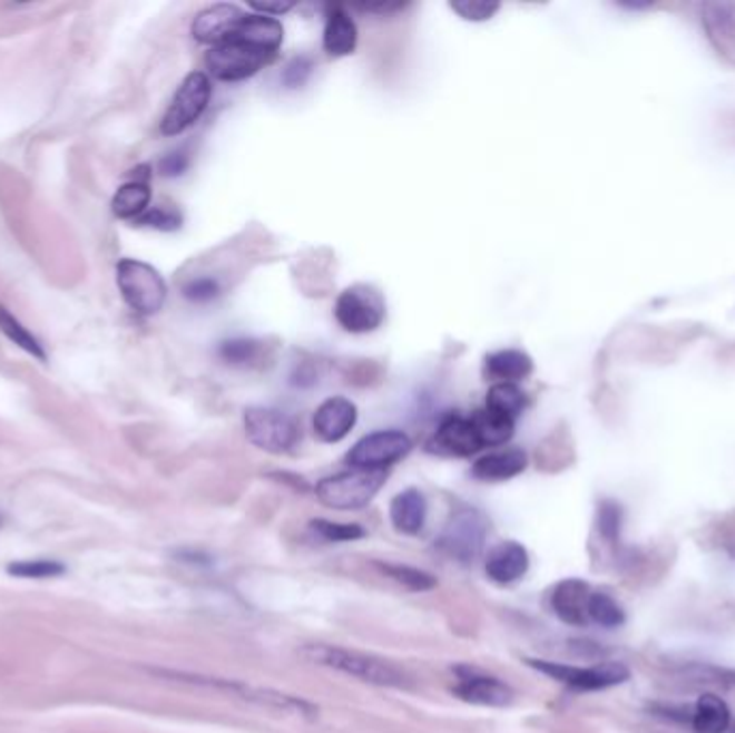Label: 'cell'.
Returning a JSON list of instances; mask_svg holds the SVG:
<instances>
[{"mask_svg": "<svg viewBox=\"0 0 735 733\" xmlns=\"http://www.w3.org/2000/svg\"><path fill=\"white\" fill-rule=\"evenodd\" d=\"M304 656L316 665L353 675L367 684L392 686V688L409 686V675L400 672L399 667H394L388 661L366 656L360 652H349V649L334 647V645H306Z\"/></svg>", "mask_w": 735, "mask_h": 733, "instance_id": "6da1fadb", "label": "cell"}, {"mask_svg": "<svg viewBox=\"0 0 735 733\" xmlns=\"http://www.w3.org/2000/svg\"><path fill=\"white\" fill-rule=\"evenodd\" d=\"M117 284L125 304L143 316H154L166 304L168 286L149 263L122 258L117 265Z\"/></svg>", "mask_w": 735, "mask_h": 733, "instance_id": "7a4b0ae2", "label": "cell"}, {"mask_svg": "<svg viewBox=\"0 0 735 733\" xmlns=\"http://www.w3.org/2000/svg\"><path fill=\"white\" fill-rule=\"evenodd\" d=\"M388 480V471L351 469L316 485V497L334 510H360L367 506Z\"/></svg>", "mask_w": 735, "mask_h": 733, "instance_id": "3957f363", "label": "cell"}, {"mask_svg": "<svg viewBox=\"0 0 735 733\" xmlns=\"http://www.w3.org/2000/svg\"><path fill=\"white\" fill-rule=\"evenodd\" d=\"M245 434L252 446L272 455H286L300 441L297 422L277 409L249 407L244 413Z\"/></svg>", "mask_w": 735, "mask_h": 733, "instance_id": "277c9868", "label": "cell"}, {"mask_svg": "<svg viewBox=\"0 0 735 733\" xmlns=\"http://www.w3.org/2000/svg\"><path fill=\"white\" fill-rule=\"evenodd\" d=\"M334 316L344 332L370 334L385 321V300L374 286L353 284L337 295Z\"/></svg>", "mask_w": 735, "mask_h": 733, "instance_id": "5b68a950", "label": "cell"}, {"mask_svg": "<svg viewBox=\"0 0 735 733\" xmlns=\"http://www.w3.org/2000/svg\"><path fill=\"white\" fill-rule=\"evenodd\" d=\"M212 80L205 71H192L185 76L182 87L175 92L164 119L159 123V131L164 136H179L187 127L203 117L212 99Z\"/></svg>", "mask_w": 735, "mask_h": 733, "instance_id": "8992f818", "label": "cell"}, {"mask_svg": "<svg viewBox=\"0 0 735 733\" xmlns=\"http://www.w3.org/2000/svg\"><path fill=\"white\" fill-rule=\"evenodd\" d=\"M413 443L402 430H376L362 437L346 455L351 469L385 471L411 452Z\"/></svg>", "mask_w": 735, "mask_h": 733, "instance_id": "52a82bcc", "label": "cell"}, {"mask_svg": "<svg viewBox=\"0 0 735 733\" xmlns=\"http://www.w3.org/2000/svg\"><path fill=\"white\" fill-rule=\"evenodd\" d=\"M274 55H265L261 50H254L242 41L228 39L224 43H217L209 48L205 55V65L209 74L222 80V82H242L245 78H252L258 74L265 65L274 61Z\"/></svg>", "mask_w": 735, "mask_h": 733, "instance_id": "ba28073f", "label": "cell"}, {"mask_svg": "<svg viewBox=\"0 0 735 733\" xmlns=\"http://www.w3.org/2000/svg\"><path fill=\"white\" fill-rule=\"evenodd\" d=\"M529 665L572 688H579V691L611 688V686H619V684L628 682V677H630L626 665L612 663V661L596 665V667H570V665H559V663H549V661H529Z\"/></svg>", "mask_w": 735, "mask_h": 733, "instance_id": "9c48e42d", "label": "cell"}, {"mask_svg": "<svg viewBox=\"0 0 735 733\" xmlns=\"http://www.w3.org/2000/svg\"><path fill=\"white\" fill-rule=\"evenodd\" d=\"M429 450L443 457L464 459L478 455L482 450V441L473 428L471 418L452 413L441 420L434 437L429 441Z\"/></svg>", "mask_w": 735, "mask_h": 733, "instance_id": "30bf717a", "label": "cell"}, {"mask_svg": "<svg viewBox=\"0 0 735 733\" xmlns=\"http://www.w3.org/2000/svg\"><path fill=\"white\" fill-rule=\"evenodd\" d=\"M244 16V11L237 4L215 2L212 7L203 9L200 13H196V18L192 22V37L198 43H207L214 48L217 43H224L233 37V32L239 27Z\"/></svg>", "mask_w": 735, "mask_h": 733, "instance_id": "8fae6325", "label": "cell"}, {"mask_svg": "<svg viewBox=\"0 0 735 733\" xmlns=\"http://www.w3.org/2000/svg\"><path fill=\"white\" fill-rule=\"evenodd\" d=\"M357 424V407L344 397L323 400L314 413L312 427L321 441L337 443Z\"/></svg>", "mask_w": 735, "mask_h": 733, "instance_id": "7c38bea8", "label": "cell"}, {"mask_svg": "<svg viewBox=\"0 0 735 733\" xmlns=\"http://www.w3.org/2000/svg\"><path fill=\"white\" fill-rule=\"evenodd\" d=\"M484 534L487 520L482 519V515L476 510H462L450 520L443 536V547L460 559H471L482 549Z\"/></svg>", "mask_w": 735, "mask_h": 733, "instance_id": "4fadbf2b", "label": "cell"}, {"mask_svg": "<svg viewBox=\"0 0 735 733\" xmlns=\"http://www.w3.org/2000/svg\"><path fill=\"white\" fill-rule=\"evenodd\" d=\"M459 684L454 693L460 700L478 705H490V707H503L512 703V688L503 684L499 677L482 675L476 672H459Z\"/></svg>", "mask_w": 735, "mask_h": 733, "instance_id": "5bb4252c", "label": "cell"}, {"mask_svg": "<svg viewBox=\"0 0 735 733\" xmlns=\"http://www.w3.org/2000/svg\"><path fill=\"white\" fill-rule=\"evenodd\" d=\"M231 39L276 57L277 50L284 41V29L277 18L263 16V13H245L244 20L239 22V27L235 29Z\"/></svg>", "mask_w": 735, "mask_h": 733, "instance_id": "9a60e30c", "label": "cell"}, {"mask_svg": "<svg viewBox=\"0 0 735 733\" xmlns=\"http://www.w3.org/2000/svg\"><path fill=\"white\" fill-rule=\"evenodd\" d=\"M591 587L581 579L561 580L551 596L552 612L559 615L566 624L585 626L589 622L587 607H589Z\"/></svg>", "mask_w": 735, "mask_h": 733, "instance_id": "2e32d148", "label": "cell"}, {"mask_svg": "<svg viewBox=\"0 0 735 733\" xmlns=\"http://www.w3.org/2000/svg\"><path fill=\"white\" fill-rule=\"evenodd\" d=\"M323 48L330 57H349L357 48V27L344 7H330L323 31Z\"/></svg>", "mask_w": 735, "mask_h": 733, "instance_id": "e0dca14e", "label": "cell"}, {"mask_svg": "<svg viewBox=\"0 0 735 733\" xmlns=\"http://www.w3.org/2000/svg\"><path fill=\"white\" fill-rule=\"evenodd\" d=\"M533 372V360L521 349H501L484 358V377L492 383H519Z\"/></svg>", "mask_w": 735, "mask_h": 733, "instance_id": "ac0fdd59", "label": "cell"}, {"mask_svg": "<svg viewBox=\"0 0 735 733\" xmlns=\"http://www.w3.org/2000/svg\"><path fill=\"white\" fill-rule=\"evenodd\" d=\"M529 570V553L519 543H501L490 550L487 575L497 583H514Z\"/></svg>", "mask_w": 735, "mask_h": 733, "instance_id": "d6986e66", "label": "cell"}, {"mask_svg": "<svg viewBox=\"0 0 735 733\" xmlns=\"http://www.w3.org/2000/svg\"><path fill=\"white\" fill-rule=\"evenodd\" d=\"M525 469H527V455L519 448H510L476 460L471 476L482 482H503L517 478Z\"/></svg>", "mask_w": 735, "mask_h": 733, "instance_id": "ffe728a7", "label": "cell"}, {"mask_svg": "<svg viewBox=\"0 0 735 733\" xmlns=\"http://www.w3.org/2000/svg\"><path fill=\"white\" fill-rule=\"evenodd\" d=\"M427 497L418 489H406L392 499L390 517L402 534H418L427 522Z\"/></svg>", "mask_w": 735, "mask_h": 733, "instance_id": "44dd1931", "label": "cell"}, {"mask_svg": "<svg viewBox=\"0 0 735 733\" xmlns=\"http://www.w3.org/2000/svg\"><path fill=\"white\" fill-rule=\"evenodd\" d=\"M690 721L695 733H727L732 727V712L718 695L705 693L695 703Z\"/></svg>", "mask_w": 735, "mask_h": 733, "instance_id": "7402d4cb", "label": "cell"}, {"mask_svg": "<svg viewBox=\"0 0 735 733\" xmlns=\"http://www.w3.org/2000/svg\"><path fill=\"white\" fill-rule=\"evenodd\" d=\"M151 205L149 179H134L122 184L112 196V214L121 219H138Z\"/></svg>", "mask_w": 735, "mask_h": 733, "instance_id": "603a6c76", "label": "cell"}, {"mask_svg": "<svg viewBox=\"0 0 735 733\" xmlns=\"http://www.w3.org/2000/svg\"><path fill=\"white\" fill-rule=\"evenodd\" d=\"M473 428L482 441V448L487 446H503L512 439L514 434V420H510L508 416H501L492 409H480L471 416Z\"/></svg>", "mask_w": 735, "mask_h": 733, "instance_id": "cb8c5ba5", "label": "cell"}, {"mask_svg": "<svg viewBox=\"0 0 735 733\" xmlns=\"http://www.w3.org/2000/svg\"><path fill=\"white\" fill-rule=\"evenodd\" d=\"M527 407V397L522 394L521 388L517 383H492L489 394H487V409H492L501 416H508L510 420L517 422Z\"/></svg>", "mask_w": 735, "mask_h": 733, "instance_id": "d4e9b609", "label": "cell"}, {"mask_svg": "<svg viewBox=\"0 0 735 733\" xmlns=\"http://www.w3.org/2000/svg\"><path fill=\"white\" fill-rule=\"evenodd\" d=\"M0 332L9 338L13 344H18L22 351H27L29 355L37 358L39 362L48 360V355L43 351V344L32 336L31 332L4 306H0Z\"/></svg>", "mask_w": 735, "mask_h": 733, "instance_id": "484cf974", "label": "cell"}, {"mask_svg": "<svg viewBox=\"0 0 735 733\" xmlns=\"http://www.w3.org/2000/svg\"><path fill=\"white\" fill-rule=\"evenodd\" d=\"M587 615L589 622H596L605 628H617L626 622V613L621 609V605L605 592H591Z\"/></svg>", "mask_w": 735, "mask_h": 733, "instance_id": "4316f807", "label": "cell"}, {"mask_svg": "<svg viewBox=\"0 0 735 733\" xmlns=\"http://www.w3.org/2000/svg\"><path fill=\"white\" fill-rule=\"evenodd\" d=\"M261 355V342L252 338H231L219 342L217 358L231 366H247Z\"/></svg>", "mask_w": 735, "mask_h": 733, "instance_id": "83f0119b", "label": "cell"}, {"mask_svg": "<svg viewBox=\"0 0 735 733\" xmlns=\"http://www.w3.org/2000/svg\"><path fill=\"white\" fill-rule=\"evenodd\" d=\"M65 570L67 568L57 559H24L7 566V573L20 579H55L65 575Z\"/></svg>", "mask_w": 735, "mask_h": 733, "instance_id": "f1b7e54d", "label": "cell"}, {"mask_svg": "<svg viewBox=\"0 0 735 733\" xmlns=\"http://www.w3.org/2000/svg\"><path fill=\"white\" fill-rule=\"evenodd\" d=\"M312 529L330 540V543H349V540H357L364 538V529L355 522H332V520L316 519L310 522Z\"/></svg>", "mask_w": 735, "mask_h": 733, "instance_id": "f546056e", "label": "cell"}, {"mask_svg": "<svg viewBox=\"0 0 735 733\" xmlns=\"http://www.w3.org/2000/svg\"><path fill=\"white\" fill-rule=\"evenodd\" d=\"M136 224H140V226H149V228H155V231L170 233V231L182 228V224H184V215L179 214L177 209H173V207L157 205V207H149L145 214L140 215V217L136 219Z\"/></svg>", "mask_w": 735, "mask_h": 733, "instance_id": "4dcf8cb0", "label": "cell"}, {"mask_svg": "<svg viewBox=\"0 0 735 733\" xmlns=\"http://www.w3.org/2000/svg\"><path fill=\"white\" fill-rule=\"evenodd\" d=\"M383 573H388L394 580H399L400 585L413 589V592H427L437 585V580L430 577L429 573L418 570V568H409V566H392V564H383L381 566Z\"/></svg>", "mask_w": 735, "mask_h": 733, "instance_id": "1f68e13d", "label": "cell"}, {"mask_svg": "<svg viewBox=\"0 0 735 733\" xmlns=\"http://www.w3.org/2000/svg\"><path fill=\"white\" fill-rule=\"evenodd\" d=\"M219 293H222L219 282L209 275L192 277L189 282H185L184 297L194 304H209Z\"/></svg>", "mask_w": 735, "mask_h": 733, "instance_id": "d6a6232c", "label": "cell"}, {"mask_svg": "<svg viewBox=\"0 0 735 733\" xmlns=\"http://www.w3.org/2000/svg\"><path fill=\"white\" fill-rule=\"evenodd\" d=\"M314 71V61L307 55L293 57L282 69V85L286 89H302Z\"/></svg>", "mask_w": 735, "mask_h": 733, "instance_id": "836d02e7", "label": "cell"}, {"mask_svg": "<svg viewBox=\"0 0 735 733\" xmlns=\"http://www.w3.org/2000/svg\"><path fill=\"white\" fill-rule=\"evenodd\" d=\"M621 519H624V512H621V506L619 504H615L611 499H605L598 506V529H600V534L607 540H617L619 538Z\"/></svg>", "mask_w": 735, "mask_h": 733, "instance_id": "e575fe53", "label": "cell"}, {"mask_svg": "<svg viewBox=\"0 0 735 733\" xmlns=\"http://www.w3.org/2000/svg\"><path fill=\"white\" fill-rule=\"evenodd\" d=\"M450 9L454 13H459L460 18L467 20V22H487L499 11V2L459 0V2H450Z\"/></svg>", "mask_w": 735, "mask_h": 733, "instance_id": "d590c367", "label": "cell"}, {"mask_svg": "<svg viewBox=\"0 0 735 733\" xmlns=\"http://www.w3.org/2000/svg\"><path fill=\"white\" fill-rule=\"evenodd\" d=\"M187 168H189V155L185 152H173L159 162V170L164 177H182Z\"/></svg>", "mask_w": 735, "mask_h": 733, "instance_id": "8d00e7d4", "label": "cell"}, {"mask_svg": "<svg viewBox=\"0 0 735 733\" xmlns=\"http://www.w3.org/2000/svg\"><path fill=\"white\" fill-rule=\"evenodd\" d=\"M249 9H254L256 13H263V16H282L286 11H291L295 4L293 2H247Z\"/></svg>", "mask_w": 735, "mask_h": 733, "instance_id": "74e56055", "label": "cell"}, {"mask_svg": "<svg viewBox=\"0 0 735 733\" xmlns=\"http://www.w3.org/2000/svg\"><path fill=\"white\" fill-rule=\"evenodd\" d=\"M0 522H2V520H0Z\"/></svg>", "mask_w": 735, "mask_h": 733, "instance_id": "f35d334b", "label": "cell"}]
</instances>
